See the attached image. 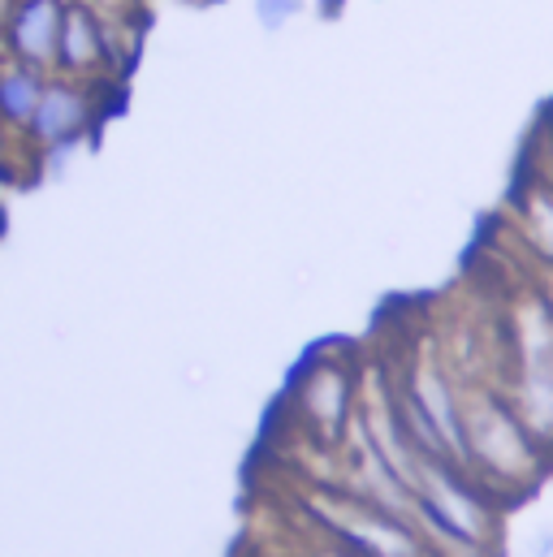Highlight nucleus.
I'll return each instance as SVG.
<instances>
[{"label":"nucleus","mask_w":553,"mask_h":557,"mask_svg":"<svg viewBox=\"0 0 553 557\" xmlns=\"http://www.w3.org/2000/svg\"><path fill=\"white\" fill-rule=\"evenodd\" d=\"M91 126H96V87L65 78V74H52L44 87V100L26 126V143H30V151H44L57 143L87 139Z\"/></svg>","instance_id":"obj_1"},{"label":"nucleus","mask_w":553,"mask_h":557,"mask_svg":"<svg viewBox=\"0 0 553 557\" xmlns=\"http://www.w3.org/2000/svg\"><path fill=\"white\" fill-rule=\"evenodd\" d=\"M65 4L70 0H17L4 30H0V52L13 61H26L35 70L57 74V44H61Z\"/></svg>","instance_id":"obj_2"},{"label":"nucleus","mask_w":553,"mask_h":557,"mask_svg":"<svg viewBox=\"0 0 553 557\" xmlns=\"http://www.w3.org/2000/svg\"><path fill=\"white\" fill-rule=\"evenodd\" d=\"M105 70H113L109 13H100L83 0H70L65 22H61V44H57V74L78 78V83H96Z\"/></svg>","instance_id":"obj_3"},{"label":"nucleus","mask_w":553,"mask_h":557,"mask_svg":"<svg viewBox=\"0 0 553 557\" xmlns=\"http://www.w3.org/2000/svg\"><path fill=\"white\" fill-rule=\"evenodd\" d=\"M48 78H52L48 70H35L26 61H13V57L0 61V122L13 135L26 139V126H30L35 109H39V100H44Z\"/></svg>","instance_id":"obj_4"},{"label":"nucleus","mask_w":553,"mask_h":557,"mask_svg":"<svg viewBox=\"0 0 553 557\" xmlns=\"http://www.w3.org/2000/svg\"><path fill=\"white\" fill-rule=\"evenodd\" d=\"M411 394L419 398V407L428 411V419L437 423V432H441V441H445V454H454V458H471V449H467V423H463V411H458V403H454V394H450V381L441 376V372H419L411 381Z\"/></svg>","instance_id":"obj_5"},{"label":"nucleus","mask_w":553,"mask_h":557,"mask_svg":"<svg viewBox=\"0 0 553 557\" xmlns=\"http://www.w3.org/2000/svg\"><path fill=\"white\" fill-rule=\"evenodd\" d=\"M303 13V0H256V22L265 30H285Z\"/></svg>","instance_id":"obj_6"},{"label":"nucleus","mask_w":553,"mask_h":557,"mask_svg":"<svg viewBox=\"0 0 553 557\" xmlns=\"http://www.w3.org/2000/svg\"><path fill=\"white\" fill-rule=\"evenodd\" d=\"M83 4H91V9H100V13H109V17H131L138 0H83Z\"/></svg>","instance_id":"obj_7"},{"label":"nucleus","mask_w":553,"mask_h":557,"mask_svg":"<svg viewBox=\"0 0 553 557\" xmlns=\"http://www.w3.org/2000/svg\"><path fill=\"white\" fill-rule=\"evenodd\" d=\"M13 139H22V135H13V131L0 122V173H4V164H9V147H13Z\"/></svg>","instance_id":"obj_8"},{"label":"nucleus","mask_w":553,"mask_h":557,"mask_svg":"<svg viewBox=\"0 0 553 557\" xmlns=\"http://www.w3.org/2000/svg\"><path fill=\"white\" fill-rule=\"evenodd\" d=\"M532 557H553V532H541L537 545H532Z\"/></svg>","instance_id":"obj_9"},{"label":"nucleus","mask_w":553,"mask_h":557,"mask_svg":"<svg viewBox=\"0 0 553 557\" xmlns=\"http://www.w3.org/2000/svg\"><path fill=\"white\" fill-rule=\"evenodd\" d=\"M13 4H17V0H0V30H4V22H9V13H13Z\"/></svg>","instance_id":"obj_10"},{"label":"nucleus","mask_w":553,"mask_h":557,"mask_svg":"<svg viewBox=\"0 0 553 557\" xmlns=\"http://www.w3.org/2000/svg\"><path fill=\"white\" fill-rule=\"evenodd\" d=\"M0 230H4V208H0Z\"/></svg>","instance_id":"obj_11"}]
</instances>
